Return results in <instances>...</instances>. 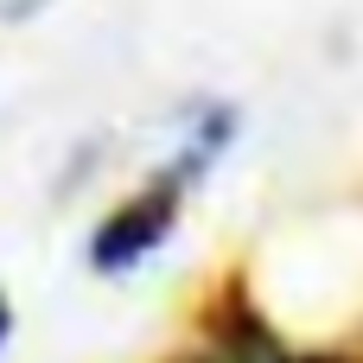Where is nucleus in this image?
Instances as JSON below:
<instances>
[{
    "instance_id": "1",
    "label": "nucleus",
    "mask_w": 363,
    "mask_h": 363,
    "mask_svg": "<svg viewBox=\"0 0 363 363\" xmlns=\"http://www.w3.org/2000/svg\"><path fill=\"white\" fill-rule=\"evenodd\" d=\"M185 198H191V191L153 166L147 185H134L121 204H108V211L89 223V236H83V268L102 274V281H128L134 268H147V262L179 236Z\"/></svg>"
},
{
    "instance_id": "2",
    "label": "nucleus",
    "mask_w": 363,
    "mask_h": 363,
    "mask_svg": "<svg viewBox=\"0 0 363 363\" xmlns=\"http://www.w3.org/2000/svg\"><path fill=\"white\" fill-rule=\"evenodd\" d=\"M236 140H242V102H230V96H204L191 115H179V140H172V153L160 160V172L179 179L185 191H198V185L230 160Z\"/></svg>"
},
{
    "instance_id": "3",
    "label": "nucleus",
    "mask_w": 363,
    "mask_h": 363,
    "mask_svg": "<svg viewBox=\"0 0 363 363\" xmlns=\"http://www.w3.org/2000/svg\"><path fill=\"white\" fill-rule=\"evenodd\" d=\"M13 338H19V306H13V287H0V357L13 351Z\"/></svg>"
},
{
    "instance_id": "4",
    "label": "nucleus",
    "mask_w": 363,
    "mask_h": 363,
    "mask_svg": "<svg viewBox=\"0 0 363 363\" xmlns=\"http://www.w3.org/2000/svg\"><path fill=\"white\" fill-rule=\"evenodd\" d=\"M294 363H363V357H351V351H306V357H294Z\"/></svg>"
},
{
    "instance_id": "5",
    "label": "nucleus",
    "mask_w": 363,
    "mask_h": 363,
    "mask_svg": "<svg viewBox=\"0 0 363 363\" xmlns=\"http://www.w3.org/2000/svg\"><path fill=\"white\" fill-rule=\"evenodd\" d=\"M166 363H223L211 345H198V351H179V357H166Z\"/></svg>"
}]
</instances>
